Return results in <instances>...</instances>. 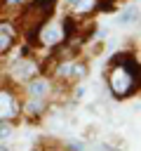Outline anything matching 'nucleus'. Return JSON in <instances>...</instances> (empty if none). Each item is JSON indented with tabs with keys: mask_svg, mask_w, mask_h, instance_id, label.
Returning a JSON list of instances; mask_svg holds the SVG:
<instances>
[{
	"mask_svg": "<svg viewBox=\"0 0 141 151\" xmlns=\"http://www.w3.org/2000/svg\"><path fill=\"white\" fill-rule=\"evenodd\" d=\"M106 87L115 99H129L139 87V59L134 52L120 50L106 64Z\"/></svg>",
	"mask_w": 141,
	"mask_h": 151,
	"instance_id": "f257e3e1",
	"label": "nucleus"
},
{
	"mask_svg": "<svg viewBox=\"0 0 141 151\" xmlns=\"http://www.w3.org/2000/svg\"><path fill=\"white\" fill-rule=\"evenodd\" d=\"M56 5L59 0H28V5L16 14L14 21H16L19 35L24 38V45L35 47V33L49 17H54Z\"/></svg>",
	"mask_w": 141,
	"mask_h": 151,
	"instance_id": "f03ea898",
	"label": "nucleus"
},
{
	"mask_svg": "<svg viewBox=\"0 0 141 151\" xmlns=\"http://www.w3.org/2000/svg\"><path fill=\"white\" fill-rule=\"evenodd\" d=\"M38 73H42V64L31 54V47L24 45L21 54H16L7 66H5V80L16 85L21 90V85H26L31 78H35Z\"/></svg>",
	"mask_w": 141,
	"mask_h": 151,
	"instance_id": "7ed1b4c3",
	"label": "nucleus"
},
{
	"mask_svg": "<svg viewBox=\"0 0 141 151\" xmlns=\"http://www.w3.org/2000/svg\"><path fill=\"white\" fill-rule=\"evenodd\" d=\"M21 90L7 80L0 83V123H16L21 118Z\"/></svg>",
	"mask_w": 141,
	"mask_h": 151,
	"instance_id": "20e7f679",
	"label": "nucleus"
},
{
	"mask_svg": "<svg viewBox=\"0 0 141 151\" xmlns=\"http://www.w3.org/2000/svg\"><path fill=\"white\" fill-rule=\"evenodd\" d=\"M61 87H68V85H61L56 83L52 76H45V73H38L35 78H31L26 85H21V97H28V99H40V101H52L54 94L61 90Z\"/></svg>",
	"mask_w": 141,
	"mask_h": 151,
	"instance_id": "39448f33",
	"label": "nucleus"
},
{
	"mask_svg": "<svg viewBox=\"0 0 141 151\" xmlns=\"http://www.w3.org/2000/svg\"><path fill=\"white\" fill-rule=\"evenodd\" d=\"M63 40H66V33H63L61 17H49L35 33V47H45V50H52Z\"/></svg>",
	"mask_w": 141,
	"mask_h": 151,
	"instance_id": "423d86ee",
	"label": "nucleus"
},
{
	"mask_svg": "<svg viewBox=\"0 0 141 151\" xmlns=\"http://www.w3.org/2000/svg\"><path fill=\"white\" fill-rule=\"evenodd\" d=\"M19 38L21 35H19L16 21L9 17H0V59H5L9 52H14Z\"/></svg>",
	"mask_w": 141,
	"mask_h": 151,
	"instance_id": "0eeeda50",
	"label": "nucleus"
},
{
	"mask_svg": "<svg viewBox=\"0 0 141 151\" xmlns=\"http://www.w3.org/2000/svg\"><path fill=\"white\" fill-rule=\"evenodd\" d=\"M61 2H63V14H70L75 19H82L96 12V0H61Z\"/></svg>",
	"mask_w": 141,
	"mask_h": 151,
	"instance_id": "6e6552de",
	"label": "nucleus"
},
{
	"mask_svg": "<svg viewBox=\"0 0 141 151\" xmlns=\"http://www.w3.org/2000/svg\"><path fill=\"white\" fill-rule=\"evenodd\" d=\"M45 113H47V101L24 97V104H21V118H26L28 123H38Z\"/></svg>",
	"mask_w": 141,
	"mask_h": 151,
	"instance_id": "1a4fd4ad",
	"label": "nucleus"
},
{
	"mask_svg": "<svg viewBox=\"0 0 141 151\" xmlns=\"http://www.w3.org/2000/svg\"><path fill=\"white\" fill-rule=\"evenodd\" d=\"M139 17H141L139 5H127V7H122V9L118 12L115 24H118V26H134V24L139 21Z\"/></svg>",
	"mask_w": 141,
	"mask_h": 151,
	"instance_id": "9d476101",
	"label": "nucleus"
},
{
	"mask_svg": "<svg viewBox=\"0 0 141 151\" xmlns=\"http://www.w3.org/2000/svg\"><path fill=\"white\" fill-rule=\"evenodd\" d=\"M87 73H89V66H87V61L85 59H73V66H70V85L73 83H82L85 78H87Z\"/></svg>",
	"mask_w": 141,
	"mask_h": 151,
	"instance_id": "9b49d317",
	"label": "nucleus"
},
{
	"mask_svg": "<svg viewBox=\"0 0 141 151\" xmlns=\"http://www.w3.org/2000/svg\"><path fill=\"white\" fill-rule=\"evenodd\" d=\"M26 5H28V0H0V17L19 14Z\"/></svg>",
	"mask_w": 141,
	"mask_h": 151,
	"instance_id": "f8f14e48",
	"label": "nucleus"
},
{
	"mask_svg": "<svg viewBox=\"0 0 141 151\" xmlns=\"http://www.w3.org/2000/svg\"><path fill=\"white\" fill-rule=\"evenodd\" d=\"M61 146H63V151H87V144L78 142V139H66Z\"/></svg>",
	"mask_w": 141,
	"mask_h": 151,
	"instance_id": "ddd939ff",
	"label": "nucleus"
},
{
	"mask_svg": "<svg viewBox=\"0 0 141 151\" xmlns=\"http://www.w3.org/2000/svg\"><path fill=\"white\" fill-rule=\"evenodd\" d=\"M14 137V123H0V142H7Z\"/></svg>",
	"mask_w": 141,
	"mask_h": 151,
	"instance_id": "4468645a",
	"label": "nucleus"
},
{
	"mask_svg": "<svg viewBox=\"0 0 141 151\" xmlns=\"http://www.w3.org/2000/svg\"><path fill=\"white\" fill-rule=\"evenodd\" d=\"M118 7V0H96V12H113Z\"/></svg>",
	"mask_w": 141,
	"mask_h": 151,
	"instance_id": "2eb2a0df",
	"label": "nucleus"
},
{
	"mask_svg": "<svg viewBox=\"0 0 141 151\" xmlns=\"http://www.w3.org/2000/svg\"><path fill=\"white\" fill-rule=\"evenodd\" d=\"M136 94H141V61H139V87H136Z\"/></svg>",
	"mask_w": 141,
	"mask_h": 151,
	"instance_id": "dca6fc26",
	"label": "nucleus"
},
{
	"mask_svg": "<svg viewBox=\"0 0 141 151\" xmlns=\"http://www.w3.org/2000/svg\"><path fill=\"white\" fill-rule=\"evenodd\" d=\"M0 151H12V149H9V146H7L5 142H0Z\"/></svg>",
	"mask_w": 141,
	"mask_h": 151,
	"instance_id": "f3484780",
	"label": "nucleus"
}]
</instances>
